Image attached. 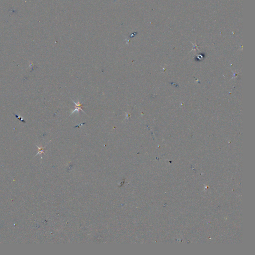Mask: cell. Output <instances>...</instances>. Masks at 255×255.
<instances>
[{"instance_id": "6da1fadb", "label": "cell", "mask_w": 255, "mask_h": 255, "mask_svg": "<svg viewBox=\"0 0 255 255\" xmlns=\"http://www.w3.org/2000/svg\"><path fill=\"white\" fill-rule=\"evenodd\" d=\"M73 101V103L75 104V106H76V109H75L74 110H73V112H72L71 114H73L74 112H75L76 111H77L78 112H79V111H80V110H81V111H82L84 112V111H83V110H82V108H81V107H82V104H81V103H80V102H79V101H78L77 103H75L74 101Z\"/></svg>"}]
</instances>
